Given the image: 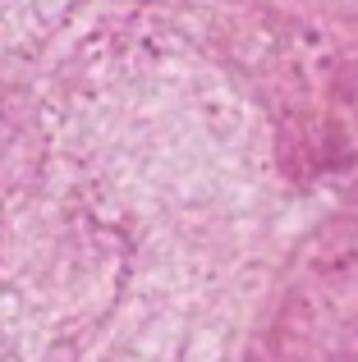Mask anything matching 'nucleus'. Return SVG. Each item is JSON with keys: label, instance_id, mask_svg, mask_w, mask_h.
I'll return each mask as SVG.
<instances>
[]
</instances>
